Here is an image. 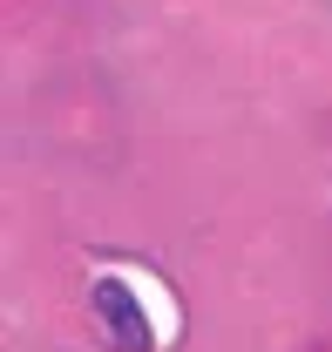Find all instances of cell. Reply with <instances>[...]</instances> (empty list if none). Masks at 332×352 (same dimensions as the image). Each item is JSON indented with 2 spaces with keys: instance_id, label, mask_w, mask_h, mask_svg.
<instances>
[{
  "instance_id": "1",
  "label": "cell",
  "mask_w": 332,
  "mask_h": 352,
  "mask_svg": "<svg viewBox=\"0 0 332 352\" xmlns=\"http://www.w3.org/2000/svg\"><path fill=\"white\" fill-rule=\"evenodd\" d=\"M95 305H102L109 332H116L129 352H149V346H156V332H149V318H143V305H136V292H129V285L102 278V285H95Z\"/></svg>"
}]
</instances>
